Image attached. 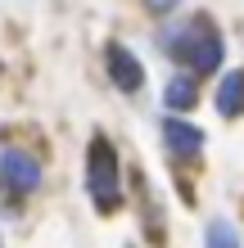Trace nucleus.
Instances as JSON below:
<instances>
[{"label": "nucleus", "mask_w": 244, "mask_h": 248, "mask_svg": "<svg viewBox=\"0 0 244 248\" xmlns=\"http://www.w3.org/2000/svg\"><path fill=\"white\" fill-rule=\"evenodd\" d=\"M91 194L99 208H113L118 203V158H113V149L104 140L91 149Z\"/></svg>", "instance_id": "obj_1"}, {"label": "nucleus", "mask_w": 244, "mask_h": 248, "mask_svg": "<svg viewBox=\"0 0 244 248\" xmlns=\"http://www.w3.org/2000/svg\"><path fill=\"white\" fill-rule=\"evenodd\" d=\"M0 176H5V185H9V189H18V194H32L36 181H41V167H36L27 154L9 149L5 158H0Z\"/></svg>", "instance_id": "obj_2"}, {"label": "nucleus", "mask_w": 244, "mask_h": 248, "mask_svg": "<svg viewBox=\"0 0 244 248\" xmlns=\"http://www.w3.org/2000/svg\"><path fill=\"white\" fill-rule=\"evenodd\" d=\"M167 140H172V149H185V154H195L204 136H199L195 126H177V122H172V126H167Z\"/></svg>", "instance_id": "obj_3"}, {"label": "nucleus", "mask_w": 244, "mask_h": 248, "mask_svg": "<svg viewBox=\"0 0 244 248\" xmlns=\"http://www.w3.org/2000/svg\"><path fill=\"white\" fill-rule=\"evenodd\" d=\"M208 248H240L235 226H231V221H212V226H208Z\"/></svg>", "instance_id": "obj_4"}]
</instances>
